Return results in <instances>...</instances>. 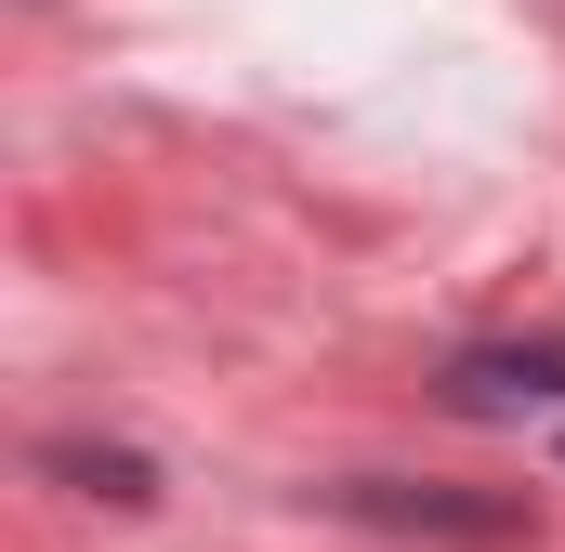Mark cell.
<instances>
[{
    "instance_id": "obj_1",
    "label": "cell",
    "mask_w": 565,
    "mask_h": 552,
    "mask_svg": "<svg viewBox=\"0 0 565 552\" xmlns=\"http://www.w3.org/2000/svg\"><path fill=\"white\" fill-rule=\"evenodd\" d=\"M329 500L369 513V527H395V540H526L513 500H447V487H395V474H355V487H329Z\"/></svg>"
},
{
    "instance_id": "obj_2",
    "label": "cell",
    "mask_w": 565,
    "mask_h": 552,
    "mask_svg": "<svg viewBox=\"0 0 565 552\" xmlns=\"http://www.w3.org/2000/svg\"><path fill=\"white\" fill-rule=\"evenodd\" d=\"M447 408H473V421L565 408V342H473V355H447Z\"/></svg>"
},
{
    "instance_id": "obj_3",
    "label": "cell",
    "mask_w": 565,
    "mask_h": 552,
    "mask_svg": "<svg viewBox=\"0 0 565 552\" xmlns=\"http://www.w3.org/2000/svg\"><path fill=\"white\" fill-rule=\"evenodd\" d=\"M53 474H93L106 500H145V460H106V447H53Z\"/></svg>"
}]
</instances>
